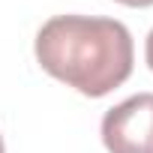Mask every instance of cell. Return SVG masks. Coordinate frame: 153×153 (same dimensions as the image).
I'll return each instance as SVG.
<instances>
[{
  "label": "cell",
  "instance_id": "cell-1",
  "mask_svg": "<svg viewBox=\"0 0 153 153\" xmlns=\"http://www.w3.org/2000/svg\"><path fill=\"white\" fill-rule=\"evenodd\" d=\"M36 60L51 78L99 99L132 75L135 48L123 21L54 15L36 33Z\"/></svg>",
  "mask_w": 153,
  "mask_h": 153
},
{
  "label": "cell",
  "instance_id": "cell-2",
  "mask_svg": "<svg viewBox=\"0 0 153 153\" xmlns=\"http://www.w3.org/2000/svg\"><path fill=\"white\" fill-rule=\"evenodd\" d=\"M102 144L108 153H153V93H138L108 108Z\"/></svg>",
  "mask_w": 153,
  "mask_h": 153
},
{
  "label": "cell",
  "instance_id": "cell-3",
  "mask_svg": "<svg viewBox=\"0 0 153 153\" xmlns=\"http://www.w3.org/2000/svg\"><path fill=\"white\" fill-rule=\"evenodd\" d=\"M144 57H147V66L153 69V30H150V36H147V45H144Z\"/></svg>",
  "mask_w": 153,
  "mask_h": 153
},
{
  "label": "cell",
  "instance_id": "cell-4",
  "mask_svg": "<svg viewBox=\"0 0 153 153\" xmlns=\"http://www.w3.org/2000/svg\"><path fill=\"white\" fill-rule=\"evenodd\" d=\"M117 3H123V6H135V9H141V6H153V0H117Z\"/></svg>",
  "mask_w": 153,
  "mask_h": 153
},
{
  "label": "cell",
  "instance_id": "cell-5",
  "mask_svg": "<svg viewBox=\"0 0 153 153\" xmlns=\"http://www.w3.org/2000/svg\"><path fill=\"white\" fill-rule=\"evenodd\" d=\"M0 153H6V147H3V138H0Z\"/></svg>",
  "mask_w": 153,
  "mask_h": 153
}]
</instances>
